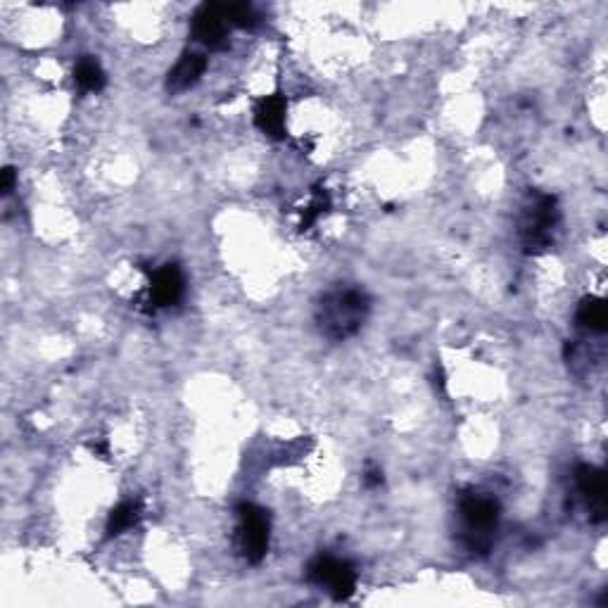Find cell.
<instances>
[{
    "mask_svg": "<svg viewBox=\"0 0 608 608\" xmlns=\"http://www.w3.org/2000/svg\"><path fill=\"white\" fill-rule=\"evenodd\" d=\"M371 314V297L359 285L338 283L328 288L314 307L319 333L331 342H345L357 335Z\"/></svg>",
    "mask_w": 608,
    "mask_h": 608,
    "instance_id": "cell-1",
    "label": "cell"
},
{
    "mask_svg": "<svg viewBox=\"0 0 608 608\" xmlns=\"http://www.w3.org/2000/svg\"><path fill=\"white\" fill-rule=\"evenodd\" d=\"M561 226V207L556 195L530 190L518 212V243L525 255H542L556 243Z\"/></svg>",
    "mask_w": 608,
    "mask_h": 608,
    "instance_id": "cell-2",
    "label": "cell"
},
{
    "mask_svg": "<svg viewBox=\"0 0 608 608\" xmlns=\"http://www.w3.org/2000/svg\"><path fill=\"white\" fill-rule=\"evenodd\" d=\"M459 521H461V540L466 549L475 556L490 554L497 540L499 518H502V504L490 492L468 490L459 497Z\"/></svg>",
    "mask_w": 608,
    "mask_h": 608,
    "instance_id": "cell-3",
    "label": "cell"
},
{
    "mask_svg": "<svg viewBox=\"0 0 608 608\" xmlns=\"http://www.w3.org/2000/svg\"><path fill=\"white\" fill-rule=\"evenodd\" d=\"M238 528H236V547L247 563H262L271 540V521L269 513L259 509L257 504L243 502L236 509Z\"/></svg>",
    "mask_w": 608,
    "mask_h": 608,
    "instance_id": "cell-4",
    "label": "cell"
},
{
    "mask_svg": "<svg viewBox=\"0 0 608 608\" xmlns=\"http://www.w3.org/2000/svg\"><path fill=\"white\" fill-rule=\"evenodd\" d=\"M307 578L312 585L326 589L335 601H347L357 589V570L352 568V563L335 556H316L309 563Z\"/></svg>",
    "mask_w": 608,
    "mask_h": 608,
    "instance_id": "cell-5",
    "label": "cell"
},
{
    "mask_svg": "<svg viewBox=\"0 0 608 608\" xmlns=\"http://www.w3.org/2000/svg\"><path fill=\"white\" fill-rule=\"evenodd\" d=\"M228 31H231V22H228L226 5L219 3L200 5L198 12L193 15V22H190V34L209 50L226 48Z\"/></svg>",
    "mask_w": 608,
    "mask_h": 608,
    "instance_id": "cell-6",
    "label": "cell"
},
{
    "mask_svg": "<svg viewBox=\"0 0 608 608\" xmlns=\"http://www.w3.org/2000/svg\"><path fill=\"white\" fill-rule=\"evenodd\" d=\"M575 485H578L580 497L585 499L589 518L594 523L606 521V475L601 468L582 464L575 471Z\"/></svg>",
    "mask_w": 608,
    "mask_h": 608,
    "instance_id": "cell-7",
    "label": "cell"
},
{
    "mask_svg": "<svg viewBox=\"0 0 608 608\" xmlns=\"http://www.w3.org/2000/svg\"><path fill=\"white\" fill-rule=\"evenodd\" d=\"M186 293V278L179 264H164L150 276V304L155 309H167L181 302Z\"/></svg>",
    "mask_w": 608,
    "mask_h": 608,
    "instance_id": "cell-8",
    "label": "cell"
},
{
    "mask_svg": "<svg viewBox=\"0 0 608 608\" xmlns=\"http://www.w3.org/2000/svg\"><path fill=\"white\" fill-rule=\"evenodd\" d=\"M205 69L207 57L202 53H195V50H188V53H183L181 60L169 69L164 86H167L169 93L188 91V88H193L202 79Z\"/></svg>",
    "mask_w": 608,
    "mask_h": 608,
    "instance_id": "cell-9",
    "label": "cell"
},
{
    "mask_svg": "<svg viewBox=\"0 0 608 608\" xmlns=\"http://www.w3.org/2000/svg\"><path fill=\"white\" fill-rule=\"evenodd\" d=\"M285 112H288V103L283 95H266L255 107V126L264 136L281 141L285 138Z\"/></svg>",
    "mask_w": 608,
    "mask_h": 608,
    "instance_id": "cell-10",
    "label": "cell"
},
{
    "mask_svg": "<svg viewBox=\"0 0 608 608\" xmlns=\"http://www.w3.org/2000/svg\"><path fill=\"white\" fill-rule=\"evenodd\" d=\"M575 323L580 328H585L587 333H606L608 328V312H606V302L599 300V297H585L580 302L578 314H575Z\"/></svg>",
    "mask_w": 608,
    "mask_h": 608,
    "instance_id": "cell-11",
    "label": "cell"
},
{
    "mask_svg": "<svg viewBox=\"0 0 608 608\" xmlns=\"http://www.w3.org/2000/svg\"><path fill=\"white\" fill-rule=\"evenodd\" d=\"M74 81L81 91L86 93H98L103 91L107 84L105 69L100 67V62L95 57H81L79 62L74 65Z\"/></svg>",
    "mask_w": 608,
    "mask_h": 608,
    "instance_id": "cell-12",
    "label": "cell"
},
{
    "mask_svg": "<svg viewBox=\"0 0 608 608\" xmlns=\"http://www.w3.org/2000/svg\"><path fill=\"white\" fill-rule=\"evenodd\" d=\"M141 504L138 502H122L117 509H112L110 518H107V537H117L122 532L131 530L133 525L141 521Z\"/></svg>",
    "mask_w": 608,
    "mask_h": 608,
    "instance_id": "cell-13",
    "label": "cell"
},
{
    "mask_svg": "<svg viewBox=\"0 0 608 608\" xmlns=\"http://www.w3.org/2000/svg\"><path fill=\"white\" fill-rule=\"evenodd\" d=\"M226 15L228 22H231V27H240V29H252L259 24V15L257 10L252 8V5H226Z\"/></svg>",
    "mask_w": 608,
    "mask_h": 608,
    "instance_id": "cell-14",
    "label": "cell"
},
{
    "mask_svg": "<svg viewBox=\"0 0 608 608\" xmlns=\"http://www.w3.org/2000/svg\"><path fill=\"white\" fill-rule=\"evenodd\" d=\"M15 181H17L15 169L5 167L3 169V183H0V190H3V195H10L12 190H15Z\"/></svg>",
    "mask_w": 608,
    "mask_h": 608,
    "instance_id": "cell-15",
    "label": "cell"
},
{
    "mask_svg": "<svg viewBox=\"0 0 608 608\" xmlns=\"http://www.w3.org/2000/svg\"><path fill=\"white\" fill-rule=\"evenodd\" d=\"M364 483H366V487L383 485V471H380V468H369L364 475Z\"/></svg>",
    "mask_w": 608,
    "mask_h": 608,
    "instance_id": "cell-16",
    "label": "cell"
}]
</instances>
